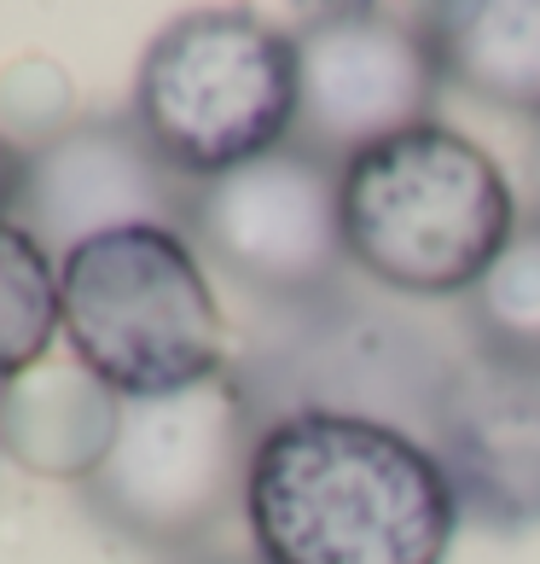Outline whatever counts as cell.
Segmentation results:
<instances>
[{
	"label": "cell",
	"instance_id": "16",
	"mask_svg": "<svg viewBox=\"0 0 540 564\" xmlns=\"http://www.w3.org/2000/svg\"><path fill=\"white\" fill-rule=\"evenodd\" d=\"M186 564H262L256 553H203V558H186Z\"/></svg>",
	"mask_w": 540,
	"mask_h": 564
},
{
	"label": "cell",
	"instance_id": "4",
	"mask_svg": "<svg viewBox=\"0 0 540 564\" xmlns=\"http://www.w3.org/2000/svg\"><path fill=\"white\" fill-rule=\"evenodd\" d=\"M58 332L117 402L192 390L227 372V326L192 239L122 227L58 262Z\"/></svg>",
	"mask_w": 540,
	"mask_h": 564
},
{
	"label": "cell",
	"instance_id": "12",
	"mask_svg": "<svg viewBox=\"0 0 540 564\" xmlns=\"http://www.w3.org/2000/svg\"><path fill=\"white\" fill-rule=\"evenodd\" d=\"M122 402L81 361H41L7 384V454L41 477L88 484L117 436Z\"/></svg>",
	"mask_w": 540,
	"mask_h": 564
},
{
	"label": "cell",
	"instance_id": "9",
	"mask_svg": "<svg viewBox=\"0 0 540 564\" xmlns=\"http://www.w3.org/2000/svg\"><path fill=\"white\" fill-rule=\"evenodd\" d=\"M192 186L175 175L134 111L122 117H70L58 134L24 145V170L12 193V221L65 262L76 245L122 227H175L186 234Z\"/></svg>",
	"mask_w": 540,
	"mask_h": 564
},
{
	"label": "cell",
	"instance_id": "7",
	"mask_svg": "<svg viewBox=\"0 0 540 564\" xmlns=\"http://www.w3.org/2000/svg\"><path fill=\"white\" fill-rule=\"evenodd\" d=\"M186 239L239 291H251L256 308L308 303L355 280L343 245V170L297 145L198 181Z\"/></svg>",
	"mask_w": 540,
	"mask_h": 564
},
{
	"label": "cell",
	"instance_id": "11",
	"mask_svg": "<svg viewBox=\"0 0 540 564\" xmlns=\"http://www.w3.org/2000/svg\"><path fill=\"white\" fill-rule=\"evenodd\" d=\"M419 24L453 88L540 129V0H453Z\"/></svg>",
	"mask_w": 540,
	"mask_h": 564
},
{
	"label": "cell",
	"instance_id": "1",
	"mask_svg": "<svg viewBox=\"0 0 540 564\" xmlns=\"http://www.w3.org/2000/svg\"><path fill=\"white\" fill-rule=\"evenodd\" d=\"M244 524L262 564H448L465 512L425 436L297 413L256 436Z\"/></svg>",
	"mask_w": 540,
	"mask_h": 564
},
{
	"label": "cell",
	"instance_id": "14",
	"mask_svg": "<svg viewBox=\"0 0 540 564\" xmlns=\"http://www.w3.org/2000/svg\"><path fill=\"white\" fill-rule=\"evenodd\" d=\"M58 338V262L0 216V384L47 361Z\"/></svg>",
	"mask_w": 540,
	"mask_h": 564
},
{
	"label": "cell",
	"instance_id": "2",
	"mask_svg": "<svg viewBox=\"0 0 540 564\" xmlns=\"http://www.w3.org/2000/svg\"><path fill=\"white\" fill-rule=\"evenodd\" d=\"M465 355L471 344L460 321L448 332L407 297H389L355 274L326 297L262 308L227 367L262 431L297 413H355L430 443Z\"/></svg>",
	"mask_w": 540,
	"mask_h": 564
},
{
	"label": "cell",
	"instance_id": "5",
	"mask_svg": "<svg viewBox=\"0 0 540 564\" xmlns=\"http://www.w3.org/2000/svg\"><path fill=\"white\" fill-rule=\"evenodd\" d=\"M256 413L233 367L192 390L122 402L117 436L81 500L106 530L163 558H203V541L244 512V484L256 459Z\"/></svg>",
	"mask_w": 540,
	"mask_h": 564
},
{
	"label": "cell",
	"instance_id": "6",
	"mask_svg": "<svg viewBox=\"0 0 540 564\" xmlns=\"http://www.w3.org/2000/svg\"><path fill=\"white\" fill-rule=\"evenodd\" d=\"M134 122L175 175L216 181L274 158L297 129V47L256 12H186L134 76Z\"/></svg>",
	"mask_w": 540,
	"mask_h": 564
},
{
	"label": "cell",
	"instance_id": "18",
	"mask_svg": "<svg viewBox=\"0 0 540 564\" xmlns=\"http://www.w3.org/2000/svg\"><path fill=\"white\" fill-rule=\"evenodd\" d=\"M0 459H7V384H0Z\"/></svg>",
	"mask_w": 540,
	"mask_h": 564
},
{
	"label": "cell",
	"instance_id": "10",
	"mask_svg": "<svg viewBox=\"0 0 540 564\" xmlns=\"http://www.w3.org/2000/svg\"><path fill=\"white\" fill-rule=\"evenodd\" d=\"M453 500L476 530L524 535L540 524V367L465 355L430 425Z\"/></svg>",
	"mask_w": 540,
	"mask_h": 564
},
{
	"label": "cell",
	"instance_id": "15",
	"mask_svg": "<svg viewBox=\"0 0 540 564\" xmlns=\"http://www.w3.org/2000/svg\"><path fill=\"white\" fill-rule=\"evenodd\" d=\"M18 170H24V145H18L7 129H0V216L12 210V193H18Z\"/></svg>",
	"mask_w": 540,
	"mask_h": 564
},
{
	"label": "cell",
	"instance_id": "8",
	"mask_svg": "<svg viewBox=\"0 0 540 564\" xmlns=\"http://www.w3.org/2000/svg\"><path fill=\"white\" fill-rule=\"evenodd\" d=\"M297 47V129L290 145L343 163L436 122L448 76L419 18L378 7H326L290 30Z\"/></svg>",
	"mask_w": 540,
	"mask_h": 564
},
{
	"label": "cell",
	"instance_id": "17",
	"mask_svg": "<svg viewBox=\"0 0 540 564\" xmlns=\"http://www.w3.org/2000/svg\"><path fill=\"white\" fill-rule=\"evenodd\" d=\"M529 186H535V210H540V129L529 140Z\"/></svg>",
	"mask_w": 540,
	"mask_h": 564
},
{
	"label": "cell",
	"instance_id": "3",
	"mask_svg": "<svg viewBox=\"0 0 540 564\" xmlns=\"http://www.w3.org/2000/svg\"><path fill=\"white\" fill-rule=\"evenodd\" d=\"M517 227L506 170L471 134L425 122L343 163L355 274L407 303H460Z\"/></svg>",
	"mask_w": 540,
	"mask_h": 564
},
{
	"label": "cell",
	"instance_id": "13",
	"mask_svg": "<svg viewBox=\"0 0 540 564\" xmlns=\"http://www.w3.org/2000/svg\"><path fill=\"white\" fill-rule=\"evenodd\" d=\"M453 321H460L471 355L540 367V210L517 216L506 250L460 297Z\"/></svg>",
	"mask_w": 540,
	"mask_h": 564
}]
</instances>
